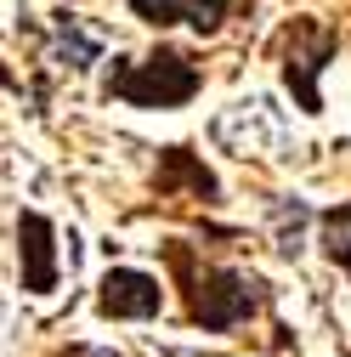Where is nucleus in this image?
<instances>
[{
	"label": "nucleus",
	"instance_id": "f257e3e1",
	"mask_svg": "<svg viewBox=\"0 0 351 357\" xmlns=\"http://www.w3.org/2000/svg\"><path fill=\"white\" fill-rule=\"evenodd\" d=\"M198 68L182 57V52H170V46H159L153 57H142V63H119L114 74H108V97H119V102H130V108H182V102H193L198 97Z\"/></svg>",
	"mask_w": 351,
	"mask_h": 357
},
{
	"label": "nucleus",
	"instance_id": "f03ea898",
	"mask_svg": "<svg viewBox=\"0 0 351 357\" xmlns=\"http://www.w3.org/2000/svg\"><path fill=\"white\" fill-rule=\"evenodd\" d=\"M187 312L204 335H221V329H238L260 312V284L249 273H233V266H204L193 273V289H187Z\"/></svg>",
	"mask_w": 351,
	"mask_h": 357
},
{
	"label": "nucleus",
	"instance_id": "7ed1b4c3",
	"mask_svg": "<svg viewBox=\"0 0 351 357\" xmlns=\"http://www.w3.org/2000/svg\"><path fill=\"white\" fill-rule=\"evenodd\" d=\"M340 52V34L323 29V23H295L289 40H283V85L295 91L300 114H318L323 108V91H318V74L329 68V57Z\"/></svg>",
	"mask_w": 351,
	"mask_h": 357
},
{
	"label": "nucleus",
	"instance_id": "20e7f679",
	"mask_svg": "<svg viewBox=\"0 0 351 357\" xmlns=\"http://www.w3.org/2000/svg\"><path fill=\"white\" fill-rule=\"evenodd\" d=\"M17 266H23V289L29 295H52L57 289V227L40 210L17 215Z\"/></svg>",
	"mask_w": 351,
	"mask_h": 357
},
{
	"label": "nucleus",
	"instance_id": "39448f33",
	"mask_svg": "<svg viewBox=\"0 0 351 357\" xmlns=\"http://www.w3.org/2000/svg\"><path fill=\"white\" fill-rule=\"evenodd\" d=\"M97 306L108 312V318H159L164 284H159L153 273H142V266H108Z\"/></svg>",
	"mask_w": 351,
	"mask_h": 357
},
{
	"label": "nucleus",
	"instance_id": "423d86ee",
	"mask_svg": "<svg viewBox=\"0 0 351 357\" xmlns=\"http://www.w3.org/2000/svg\"><path fill=\"white\" fill-rule=\"evenodd\" d=\"M238 0H130V12L153 29H170V23H193L198 34H215L227 23V12Z\"/></svg>",
	"mask_w": 351,
	"mask_h": 357
},
{
	"label": "nucleus",
	"instance_id": "0eeeda50",
	"mask_svg": "<svg viewBox=\"0 0 351 357\" xmlns=\"http://www.w3.org/2000/svg\"><path fill=\"white\" fill-rule=\"evenodd\" d=\"M153 182H159V193H176V188H187L193 199H215V176L187 153V148H170L164 159H159V176H153Z\"/></svg>",
	"mask_w": 351,
	"mask_h": 357
},
{
	"label": "nucleus",
	"instance_id": "6e6552de",
	"mask_svg": "<svg viewBox=\"0 0 351 357\" xmlns=\"http://www.w3.org/2000/svg\"><path fill=\"white\" fill-rule=\"evenodd\" d=\"M323 250H329L334 266H345V278H351V199L323 215Z\"/></svg>",
	"mask_w": 351,
	"mask_h": 357
},
{
	"label": "nucleus",
	"instance_id": "1a4fd4ad",
	"mask_svg": "<svg viewBox=\"0 0 351 357\" xmlns=\"http://www.w3.org/2000/svg\"><path fill=\"white\" fill-rule=\"evenodd\" d=\"M68 357H79V351H68Z\"/></svg>",
	"mask_w": 351,
	"mask_h": 357
}]
</instances>
